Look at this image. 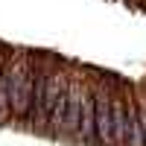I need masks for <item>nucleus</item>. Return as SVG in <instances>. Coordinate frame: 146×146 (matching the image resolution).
<instances>
[{"label":"nucleus","instance_id":"f257e3e1","mask_svg":"<svg viewBox=\"0 0 146 146\" xmlns=\"http://www.w3.org/2000/svg\"><path fill=\"white\" fill-rule=\"evenodd\" d=\"M96 114V146H114V94L105 85H91Z\"/></svg>","mask_w":146,"mask_h":146},{"label":"nucleus","instance_id":"f03ea898","mask_svg":"<svg viewBox=\"0 0 146 146\" xmlns=\"http://www.w3.org/2000/svg\"><path fill=\"white\" fill-rule=\"evenodd\" d=\"M67 73L58 70V67H50V73H47V88H44V102H41V114H38V126H35V131H47V126H50V114L53 108L58 102V96H62L67 91Z\"/></svg>","mask_w":146,"mask_h":146},{"label":"nucleus","instance_id":"7ed1b4c3","mask_svg":"<svg viewBox=\"0 0 146 146\" xmlns=\"http://www.w3.org/2000/svg\"><path fill=\"white\" fill-rule=\"evenodd\" d=\"M47 73H50V67L32 64V102H29V114H27V126L29 129L38 126V114H41V102H44V88H47Z\"/></svg>","mask_w":146,"mask_h":146},{"label":"nucleus","instance_id":"20e7f679","mask_svg":"<svg viewBox=\"0 0 146 146\" xmlns=\"http://www.w3.org/2000/svg\"><path fill=\"white\" fill-rule=\"evenodd\" d=\"M114 146H129V94L114 96Z\"/></svg>","mask_w":146,"mask_h":146},{"label":"nucleus","instance_id":"39448f33","mask_svg":"<svg viewBox=\"0 0 146 146\" xmlns=\"http://www.w3.org/2000/svg\"><path fill=\"white\" fill-rule=\"evenodd\" d=\"M9 79H12V70H9V58L0 64V126H6L12 120V102H9Z\"/></svg>","mask_w":146,"mask_h":146}]
</instances>
